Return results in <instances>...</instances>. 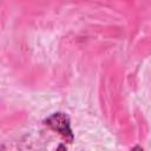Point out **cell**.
I'll use <instances>...</instances> for the list:
<instances>
[{
    "mask_svg": "<svg viewBox=\"0 0 151 151\" xmlns=\"http://www.w3.org/2000/svg\"><path fill=\"white\" fill-rule=\"evenodd\" d=\"M44 124L47 125L53 131L58 132L66 142H68V143L73 142L74 136H73V132H72V129H71L70 118L66 113L54 112L44 120Z\"/></svg>",
    "mask_w": 151,
    "mask_h": 151,
    "instance_id": "6da1fadb",
    "label": "cell"
}]
</instances>
